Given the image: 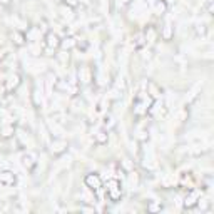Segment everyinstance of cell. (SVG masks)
<instances>
[{"label": "cell", "instance_id": "5b68a950", "mask_svg": "<svg viewBox=\"0 0 214 214\" xmlns=\"http://www.w3.org/2000/svg\"><path fill=\"white\" fill-rule=\"evenodd\" d=\"M109 196L112 197L114 201H117V199H120V191H115V189H110L109 191Z\"/></svg>", "mask_w": 214, "mask_h": 214}, {"label": "cell", "instance_id": "277c9868", "mask_svg": "<svg viewBox=\"0 0 214 214\" xmlns=\"http://www.w3.org/2000/svg\"><path fill=\"white\" fill-rule=\"evenodd\" d=\"M19 84V77L17 75H12L10 79H8V89H12V87H15Z\"/></svg>", "mask_w": 214, "mask_h": 214}, {"label": "cell", "instance_id": "6da1fadb", "mask_svg": "<svg viewBox=\"0 0 214 214\" xmlns=\"http://www.w3.org/2000/svg\"><path fill=\"white\" fill-rule=\"evenodd\" d=\"M85 184L90 187V189H99L102 182H100V177L97 174H89L85 177Z\"/></svg>", "mask_w": 214, "mask_h": 214}, {"label": "cell", "instance_id": "52a82bcc", "mask_svg": "<svg viewBox=\"0 0 214 214\" xmlns=\"http://www.w3.org/2000/svg\"><path fill=\"white\" fill-rule=\"evenodd\" d=\"M107 140V134H104V132H99V135H97V142H106Z\"/></svg>", "mask_w": 214, "mask_h": 214}, {"label": "cell", "instance_id": "3957f363", "mask_svg": "<svg viewBox=\"0 0 214 214\" xmlns=\"http://www.w3.org/2000/svg\"><path fill=\"white\" fill-rule=\"evenodd\" d=\"M33 159H35V154H33V152H28V154H25V156L22 157V164H24V166H27V167H30L33 162H35Z\"/></svg>", "mask_w": 214, "mask_h": 214}, {"label": "cell", "instance_id": "9c48e42d", "mask_svg": "<svg viewBox=\"0 0 214 214\" xmlns=\"http://www.w3.org/2000/svg\"><path fill=\"white\" fill-rule=\"evenodd\" d=\"M2 3H8V0H2Z\"/></svg>", "mask_w": 214, "mask_h": 214}, {"label": "cell", "instance_id": "8992f818", "mask_svg": "<svg viewBox=\"0 0 214 214\" xmlns=\"http://www.w3.org/2000/svg\"><path fill=\"white\" fill-rule=\"evenodd\" d=\"M57 44H59V39H57V35H52V33H50V35H49V45H57Z\"/></svg>", "mask_w": 214, "mask_h": 214}, {"label": "cell", "instance_id": "ba28073f", "mask_svg": "<svg viewBox=\"0 0 214 214\" xmlns=\"http://www.w3.org/2000/svg\"><path fill=\"white\" fill-rule=\"evenodd\" d=\"M164 37H166V39H169V37H171V27H169V25H167L166 30H164Z\"/></svg>", "mask_w": 214, "mask_h": 214}, {"label": "cell", "instance_id": "7a4b0ae2", "mask_svg": "<svg viewBox=\"0 0 214 214\" xmlns=\"http://www.w3.org/2000/svg\"><path fill=\"white\" fill-rule=\"evenodd\" d=\"M15 182V174L13 172H2L0 174V184L3 186H13Z\"/></svg>", "mask_w": 214, "mask_h": 214}]
</instances>
